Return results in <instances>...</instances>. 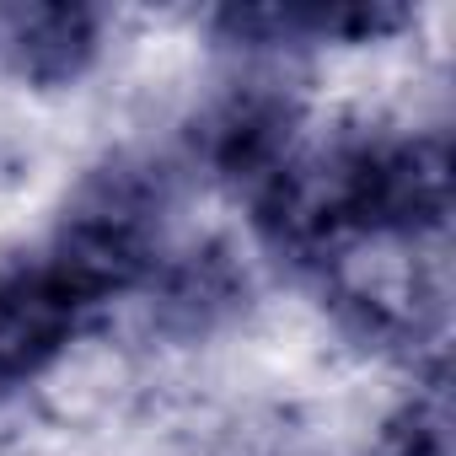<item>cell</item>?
<instances>
[{
    "instance_id": "cell-1",
    "label": "cell",
    "mask_w": 456,
    "mask_h": 456,
    "mask_svg": "<svg viewBox=\"0 0 456 456\" xmlns=\"http://www.w3.org/2000/svg\"><path fill=\"white\" fill-rule=\"evenodd\" d=\"M209 161L253 209L258 237L376 344H413L440 312L435 248L451 215L440 129H312L274 97L209 124Z\"/></svg>"
},
{
    "instance_id": "cell-2",
    "label": "cell",
    "mask_w": 456,
    "mask_h": 456,
    "mask_svg": "<svg viewBox=\"0 0 456 456\" xmlns=\"http://www.w3.org/2000/svg\"><path fill=\"white\" fill-rule=\"evenodd\" d=\"M167 188L145 167H108L60 225L0 264V403L49 376L124 296L167 269Z\"/></svg>"
},
{
    "instance_id": "cell-3",
    "label": "cell",
    "mask_w": 456,
    "mask_h": 456,
    "mask_svg": "<svg viewBox=\"0 0 456 456\" xmlns=\"http://www.w3.org/2000/svg\"><path fill=\"white\" fill-rule=\"evenodd\" d=\"M413 6L392 0H285V6H225L209 28L237 49H365L413 28Z\"/></svg>"
},
{
    "instance_id": "cell-4",
    "label": "cell",
    "mask_w": 456,
    "mask_h": 456,
    "mask_svg": "<svg viewBox=\"0 0 456 456\" xmlns=\"http://www.w3.org/2000/svg\"><path fill=\"white\" fill-rule=\"evenodd\" d=\"M102 54L92 6H0V70L28 86H70Z\"/></svg>"
}]
</instances>
